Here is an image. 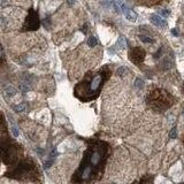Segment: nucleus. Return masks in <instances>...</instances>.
Segmentation results:
<instances>
[{
    "label": "nucleus",
    "mask_w": 184,
    "mask_h": 184,
    "mask_svg": "<svg viewBox=\"0 0 184 184\" xmlns=\"http://www.w3.org/2000/svg\"><path fill=\"white\" fill-rule=\"evenodd\" d=\"M26 104L22 102V104H19V105H14L13 106V109H14L16 113H22L26 111Z\"/></svg>",
    "instance_id": "11"
},
{
    "label": "nucleus",
    "mask_w": 184,
    "mask_h": 184,
    "mask_svg": "<svg viewBox=\"0 0 184 184\" xmlns=\"http://www.w3.org/2000/svg\"><path fill=\"white\" fill-rule=\"evenodd\" d=\"M172 32H173V34H174V35H175V36H177V35H178V34H177V31H176V30H175V29H174V30H173V31H172Z\"/></svg>",
    "instance_id": "21"
},
{
    "label": "nucleus",
    "mask_w": 184,
    "mask_h": 184,
    "mask_svg": "<svg viewBox=\"0 0 184 184\" xmlns=\"http://www.w3.org/2000/svg\"><path fill=\"white\" fill-rule=\"evenodd\" d=\"M135 87H137V89H142V87H144V82L142 81V79L137 78L136 79V83H135Z\"/></svg>",
    "instance_id": "18"
},
{
    "label": "nucleus",
    "mask_w": 184,
    "mask_h": 184,
    "mask_svg": "<svg viewBox=\"0 0 184 184\" xmlns=\"http://www.w3.org/2000/svg\"><path fill=\"white\" fill-rule=\"evenodd\" d=\"M169 137H170L172 139L176 138V137H177V129H176V127H174V128L172 129V131H170V134H169Z\"/></svg>",
    "instance_id": "17"
},
{
    "label": "nucleus",
    "mask_w": 184,
    "mask_h": 184,
    "mask_svg": "<svg viewBox=\"0 0 184 184\" xmlns=\"http://www.w3.org/2000/svg\"><path fill=\"white\" fill-rule=\"evenodd\" d=\"M117 46H119V49H124L125 47V39L123 37H120L119 38V40H117Z\"/></svg>",
    "instance_id": "14"
},
{
    "label": "nucleus",
    "mask_w": 184,
    "mask_h": 184,
    "mask_svg": "<svg viewBox=\"0 0 184 184\" xmlns=\"http://www.w3.org/2000/svg\"><path fill=\"white\" fill-rule=\"evenodd\" d=\"M150 21L153 23L154 26H160V28H166V26H167V22H166L162 17L157 15V14H152V15L150 16Z\"/></svg>",
    "instance_id": "8"
},
{
    "label": "nucleus",
    "mask_w": 184,
    "mask_h": 184,
    "mask_svg": "<svg viewBox=\"0 0 184 184\" xmlns=\"http://www.w3.org/2000/svg\"><path fill=\"white\" fill-rule=\"evenodd\" d=\"M127 72H128V68H125V67H121V68H119V70H117V75L123 76L124 74H127Z\"/></svg>",
    "instance_id": "16"
},
{
    "label": "nucleus",
    "mask_w": 184,
    "mask_h": 184,
    "mask_svg": "<svg viewBox=\"0 0 184 184\" xmlns=\"http://www.w3.org/2000/svg\"><path fill=\"white\" fill-rule=\"evenodd\" d=\"M97 44H98L97 38L93 37V36L89 37V39H87V45L90 46V47H94V46H97Z\"/></svg>",
    "instance_id": "12"
},
{
    "label": "nucleus",
    "mask_w": 184,
    "mask_h": 184,
    "mask_svg": "<svg viewBox=\"0 0 184 184\" xmlns=\"http://www.w3.org/2000/svg\"><path fill=\"white\" fill-rule=\"evenodd\" d=\"M146 1L149 5H159L161 4L162 1H165V0H146Z\"/></svg>",
    "instance_id": "19"
},
{
    "label": "nucleus",
    "mask_w": 184,
    "mask_h": 184,
    "mask_svg": "<svg viewBox=\"0 0 184 184\" xmlns=\"http://www.w3.org/2000/svg\"><path fill=\"white\" fill-rule=\"evenodd\" d=\"M151 181H149V178H145V180H142L139 182V184H150Z\"/></svg>",
    "instance_id": "20"
},
{
    "label": "nucleus",
    "mask_w": 184,
    "mask_h": 184,
    "mask_svg": "<svg viewBox=\"0 0 184 184\" xmlns=\"http://www.w3.org/2000/svg\"><path fill=\"white\" fill-rule=\"evenodd\" d=\"M39 28V17L38 14L34 9L29 11V14L26 16V20L23 26V30H37Z\"/></svg>",
    "instance_id": "5"
},
{
    "label": "nucleus",
    "mask_w": 184,
    "mask_h": 184,
    "mask_svg": "<svg viewBox=\"0 0 184 184\" xmlns=\"http://www.w3.org/2000/svg\"><path fill=\"white\" fill-rule=\"evenodd\" d=\"M145 55H146V52L142 47H134L129 52V59H130V61H131L132 64H137V66L143 62L144 59H145Z\"/></svg>",
    "instance_id": "6"
},
{
    "label": "nucleus",
    "mask_w": 184,
    "mask_h": 184,
    "mask_svg": "<svg viewBox=\"0 0 184 184\" xmlns=\"http://www.w3.org/2000/svg\"><path fill=\"white\" fill-rule=\"evenodd\" d=\"M106 152H107L106 144L104 143L94 144L93 146L85 153V157H84L82 165L79 166L78 170L76 172L75 176H74L75 182H81L82 183V182L90 180L91 177H92V175L100 167Z\"/></svg>",
    "instance_id": "1"
},
{
    "label": "nucleus",
    "mask_w": 184,
    "mask_h": 184,
    "mask_svg": "<svg viewBox=\"0 0 184 184\" xmlns=\"http://www.w3.org/2000/svg\"><path fill=\"white\" fill-rule=\"evenodd\" d=\"M16 92H17V90H16L14 87H12V85L6 87V89H5V93H6V96H8V97H13V96H15Z\"/></svg>",
    "instance_id": "10"
},
{
    "label": "nucleus",
    "mask_w": 184,
    "mask_h": 184,
    "mask_svg": "<svg viewBox=\"0 0 184 184\" xmlns=\"http://www.w3.org/2000/svg\"><path fill=\"white\" fill-rule=\"evenodd\" d=\"M149 104L157 111H165L173 104V97L162 89H155L149 94Z\"/></svg>",
    "instance_id": "3"
},
{
    "label": "nucleus",
    "mask_w": 184,
    "mask_h": 184,
    "mask_svg": "<svg viewBox=\"0 0 184 184\" xmlns=\"http://www.w3.org/2000/svg\"><path fill=\"white\" fill-rule=\"evenodd\" d=\"M104 74H98L93 77V78L90 81V85L87 87V90L90 91V94L89 96H93L98 90L99 87H101L102 82H104Z\"/></svg>",
    "instance_id": "7"
},
{
    "label": "nucleus",
    "mask_w": 184,
    "mask_h": 184,
    "mask_svg": "<svg viewBox=\"0 0 184 184\" xmlns=\"http://www.w3.org/2000/svg\"><path fill=\"white\" fill-rule=\"evenodd\" d=\"M159 14L162 15L163 17H168V16L170 15V12H169L168 9H160V11H159Z\"/></svg>",
    "instance_id": "15"
},
{
    "label": "nucleus",
    "mask_w": 184,
    "mask_h": 184,
    "mask_svg": "<svg viewBox=\"0 0 184 184\" xmlns=\"http://www.w3.org/2000/svg\"><path fill=\"white\" fill-rule=\"evenodd\" d=\"M19 157V146L8 137L0 140V158L4 163L12 165Z\"/></svg>",
    "instance_id": "4"
},
{
    "label": "nucleus",
    "mask_w": 184,
    "mask_h": 184,
    "mask_svg": "<svg viewBox=\"0 0 184 184\" xmlns=\"http://www.w3.org/2000/svg\"><path fill=\"white\" fill-rule=\"evenodd\" d=\"M182 92H183V94H184V84H183V87H182Z\"/></svg>",
    "instance_id": "23"
},
{
    "label": "nucleus",
    "mask_w": 184,
    "mask_h": 184,
    "mask_svg": "<svg viewBox=\"0 0 184 184\" xmlns=\"http://www.w3.org/2000/svg\"><path fill=\"white\" fill-rule=\"evenodd\" d=\"M9 121H11V130H12V134H13V136H15V137H17L19 136V128H17V125L15 124V122L13 121V119H12L11 116H9Z\"/></svg>",
    "instance_id": "9"
},
{
    "label": "nucleus",
    "mask_w": 184,
    "mask_h": 184,
    "mask_svg": "<svg viewBox=\"0 0 184 184\" xmlns=\"http://www.w3.org/2000/svg\"><path fill=\"white\" fill-rule=\"evenodd\" d=\"M7 176L16 180H29L36 181L38 175V167L31 160H23L19 162L15 168H13L11 172L6 174Z\"/></svg>",
    "instance_id": "2"
},
{
    "label": "nucleus",
    "mask_w": 184,
    "mask_h": 184,
    "mask_svg": "<svg viewBox=\"0 0 184 184\" xmlns=\"http://www.w3.org/2000/svg\"><path fill=\"white\" fill-rule=\"evenodd\" d=\"M68 2H69L70 5H73L74 4V0H68Z\"/></svg>",
    "instance_id": "22"
},
{
    "label": "nucleus",
    "mask_w": 184,
    "mask_h": 184,
    "mask_svg": "<svg viewBox=\"0 0 184 184\" xmlns=\"http://www.w3.org/2000/svg\"><path fill=\"white\" fill-rule=\"evenodd\" d=\"M183 114H184V111H183Z\"/></svg>",
    "instance_id": "24"
},
{
    "label": "nucleus",
    "mask_w": 184,
    "mask_h": 184,
    "mask_svg": "<svg viewBox=\"0 0 184 184\" xmlns=\"http://www.w3.org/2000/svg\"><path fill=\"white\" fill-rule=\"evenodd\" d=\"M139 39L143 41V43H146V44H152V43H154V40L152 38L147 37V36H144V35H139Z\"/></svg>",
    "instance_id": "13"
}]
</instances>
